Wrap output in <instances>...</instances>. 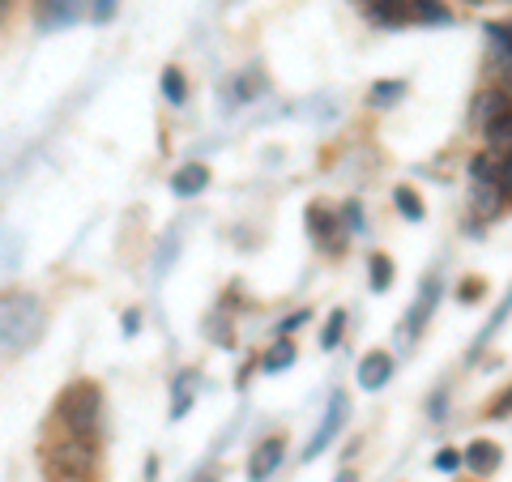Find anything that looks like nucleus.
I'll list each match as a JSON object with an SVG mask.
<instances>
[{
	"mask_svg": "<svg viewBox=\"0 0 512 482\" xmlns=\"http://www.w3.org/2000/svg\"><path fill=\"white\" fill-rule=\"evenodd\" d=\"M43 329H47V308L35 295L26 291L0 295V359L26 355L43 337Z\"/></svg>",
	"mask_w": 512,
	"mask_h": 482,
	"instance_id": "f257e3e1",
	"label": "nucleus"
},
{
	"mask_svg": "<svg viewBox=\"0 0 512 482\" xmlns=\"http://www.w3.org/2000/svg\"><path fill=\"white\" fill-rule=\"evenodd\" d=\"M56 423L64 427V436H82V440L99 436V423H103V393H99V384H90V380L69 384V389L56 397Z\"/></svg>",
	"mask_w": 512,
	"mask_h": 482,
	"instance_id": "f03ea898",
	"label": "nucleus"
},
{
	"mask_svg": "<svg viewBox=\"0 0 512 482\" xmlns=\"http://www.w3.org/2000/svg\"><path fill=\"white\" fill-rule=\"evenodd\" d=\"M43 457H47V465H52V474L77 478V482H90L94 470H99V453H94V440H82V436L56 440Z\"/></svg>",
	"mask_w": 512,
	"mask_h": 482,
	"instance_id": "7ed1b4c3",
	"label": "nucleus"
},
{
	"mask_svg": "<svg viewBox=\"0 0 512 482\" xmlns=\"http://www.w3.org/2000/svg\"><path fill=\"white\" fill-rule=\"evenodd\" d=\"M342 423H346V393H333V397H329V414H325V423L316 427V436H312V444H308V448H303V457L312 461V457L325 453V448L333 444V436L342 431Z\"/></svg>",
	"mask_w": 512,
	"mask_h": 482,
	"instance_id": "20e7f679",
	"label": "nucleus"
},
{
	"mask_svg": "<svg viewBox=\"0 0 512 482\" xmlns=\"http://www.w3.org/2000/svg\"><path fill=\"white\" fill-rule=\"evenodd\" d=\"M82 13H86V0H39L35 22H39V30H60V26L77 22Z\"/></svg>",
	"mask_w": 512,
	"mask_h": 482,
	"instance_id": "39448f33",
	"label": "nucleus"
},
{
	"mask_svg": "<svg viewBox=\"0 0 512 482\" xmlns=\"http://www.w3.org/2000/svg\"><path fill=\"white\" fill-rule=\"evenodd\" d=\"M282 457H286V440H282V436L261 440V444H256V453L248 457V478H252V482H265V478L282 465Z\"/></svg>",
	"mask_w": 512,
	"mask_h": 482,
	"instance_id": "423d86ee",
	"label": "nucleus"
},
{
	"mask_svg": "<svg viewBox=\"0 0 512 482\" xmlns=\"http://www.w3.org/2000/svg\"><path fill=\"white\" fill-rule=\"evenodd\" d=\"M308 231H312V239H316L320 248L329 244L333 252L342 248V235H346V231L338 227V218H333V210H325L320 201H316V205H308Z\"/></svg>",
	"mask_w": 512,
	"mask_h": 482,
	"instance_id": "0eeeda50",
	"label": "nucleus"
},
{
	"mask_svg": "<svg viewBox=\"0 0 512 482\" xmlns=\"http://www.w3.org/2000/svg\"><path fill=\"white\" fill-rule=\"evenodd\" d=\"M393 376V355L389 350H372V355L359 359V384L363 389H384Z\"/></svg>",
	"mask_w": 512,
	"mask_h": 482,
	"instance_id": "6e6552de",
	"label": "nucleus"
},
{
	"mask_svg": "<svg viewBox=\"0 0 512 482\" xmlns=\"http://www.w3.org/2000/svg\"><path fill=\"white\" fill-rule=\"evenodd\" d=\"M363 13L372 18L376 26H406L410 22V9L406 0H359Z\"/></svg>",
	"mask_w": 512,
	"mask_h": 482,
	"instance_id": "1a4fd4ad",
	"label": "nucleus"
},
{
	"mask_svg": "<svg viewBox=\"0 0 512 482\" xmlns=\"http://www.w3.org/2000/svg\"><path fill=\"white\" fill-rule=\"evenodd\" d=\"M205 184H210V167H201V163H188L171 175L175 197H197V192H205Z\"/></svg>",
	"mask_w": 512,
	"mask_h": 482,
	"instance_id": "9d476101",
	"label": "nucleus"
},
{
	"mask_svg": "<svg viewBox=\"0 0 512 482\" xmlns=\"http://www.w3.org/2000/svg\"><path fill=\"white\" fill-rule=\"evenodd\" d=\"M483 137H487V150H495V154H508L512 150V107L483 124Z\"/></svg>",
	"mask_w": 512,
	"mask_h": 482,
	"instance_id": "9b49d317",
	"label": "nucleus"
},
{
	"mask_svg": "<svg viewBox=\"0 0 512 482\" xmlns=\"http://www.w3.org/2000/svg\"><path fill=\"white\" fill-rule=\"evenodd\" d=\"M461 461H466L474 474H495V465H500V448H495L491 440H474L466 453H461Z\"/></svg>",
	"mask_w": 512,
	"mask_h": 482,
	"instance_id": "f8f14e48",
	"label": "nucleus"
},
{
	"mask_svg": "<svg viewBox=\"0 0 512 482\" xmlns=\"http://www.w3.org/2000/svg\"><path fill=\"white\" fill-rule=\"evenodd\" d=\"M491 35V52H495V69L504 73V82L512 86V30L508 26H487Z\"/></svg>",
	"mask_w": 512,
	"mask_h": 482,
	"instance_id": "ddd939ff",
	"label": "nucleus"
},
{
	"mask_svg": "<svg viewBox=\"0 0 512 482\" xmlns=\"http://www.w3.org/2000/svg\"><path fill=\"white\" fill-rule=\"evenodd\" d=\"M406 9H410V22H427V26H444L453 18L440 0H406Z\"/></svg>",
	"mask_w": 512,
	"mask_h": 482,
	"instance_id": "4468645a",
	"label": "nucleus"
},
{
	"mask_svg": "<svg viewBox=\"0 0 512 482\" xmlns=\"http://www.w3.org/2000/svg\"><path fill=\"white\" fill-rule=\"evenodd\" d=\"M500 111H508V99H504V90H487V94H478V107H474V120L478 128H483L487 120H495Z\"/></svg>",
	"mask_w": 512,
	"mask_h": 482,
	"instance_id": "2eb2a0df",
	"label": "nucleus"
},
{
	"mask_svg": "<svg viewBox=\"0 0 512 482\" xmlns=\"http://www.w3.org/2000/svg\"><path fill=\"white\" fill-rule=\"evenodd\" d=\"M474 205H478V214H483V218L500 214V205H504L500 184H474Z\"/></svg>",
	"mask_w": 512,
	"mask_h": 482,
	"instance_id": "dca6fc26",
	"label": "nucleus"
},
{
	"mask_svg": "<svg viewBox=\"0 0 512 482\" xmlns=\"http://www.w3.org/2000/svg\"><path fill=\"white\" fill-rule=\"evenodd\" d=\"M500 158H504V154H495V150H483V154H478L474 163H470L474 184H495V180H500Z\"/></svg>",
	"mask_w": 512,
	"mask_h": 482,
	"instance_id": "f3484780",
	"label": "nucleus"
},
{
	"mask_svg": "<svg viewBox=\"0 0 512 482\" xmlns=\"http://www.w3.org/2000/svg\"><path fill=\"white\" fill-rule=\"evenodd\" d=\"M393 201H397V210H402L410 222L423 218V201H419V192H414L410 184H397V188H393Z\"/></svg>",
	"mask_w": 512,
	"mask_h": 482,
	"instance_id": "a211bd4d",
	"label": "nucleus"
},
{
	"mask_svg": "<svg viewBox=\"0 0 512 482\" xmlns=\"http://www.w3.org/2000/svg\"><path fill=\"white\" fill-rule=\"evenodd\" d=\"M367 269H372V291H389L393 286V261L384 252H376L372 261H367Z\"/></svg>",
	"mask_w": 512,
	"mask_h": 482,
	"instance_id": "6ab92c4d",
	"label": "nucleus"
},
{
	"mask_svg": "<svg viewBox=\"0 0 512 482\" xmlns=\"http://www.w3.org/2000/svg\"><path fill=\"white\" fill-rule=\"evenodd\" d=\"M291 363H295V342H278V346L261 359L265 372H282V367H291Z\"/></svg>",
	"mask_w": 512,
	"mask_h": 482,
	"instance_id": "aec40b11",
	"label": "nucleus"
},
{
	"mask_svg": "<svg viewBox=\"0 0 512 482\" xmlns=\"http://www.w3.org/2000/svg\"><path fill=\"white\" fill-rule=\"evenodd\" d=\"M163 94H167L171 103H184L188 99V86H184V73L180 69H167L163 73Z\"/></svg>",
	"mask_w": 512,
	"mask_h": 482,
	"instance_id": "412c9836",
	"label": "nucleus"
},
{
	"mask_svg": "<svg viewBox=\"0 0 512 482\" xmlns=\"http://www.w3.org/2000/svg\"><path fill=\"white\" fill-rule=\"evenodd\" d=\"M402 94H406L402 82H380V86L372 90V103H376V107H393L397 99H402Z\"/></svg>",
	"mask_w": 512,
	"mask_h": 482,
	"instance_id": "4be33fe9",
	"label": "nucleus"
},
{
	"mask_svg": "<svg viewBox=\"0 0 512 482\" xmlns=\"http://www.w3.org/2000/svg\"><path fill=\"white\" fill-rule=\"evenodd\" d=\"M342 329H346V312H333L325 337H320V350H333V346H338V342H342Z\"/></svg>",
	"mask_w": 512,
	"mask_h": 482,
	"instance_id": "5701e85b",
	"label": "nucleus"
},
{
	"mask_svg": "<svg viewBox=\"0 0 512 482\" xmlns=\"http://www.w3.org/2000/svg\"><path fill=\"white\" fill-rule=\"evenodd\" d=\"M86 9H90V18L107 26L111 18H116V9H120V0H86Z\"/></svg>",
	"mask_w": 512,
	"mask_h": 482,
	"instance_id": "b1692460",
	"label": "nucleus"
},
{
	"mask_svg": "<svg viewBox=\"0 0 512 482\" xmlns=\"http://www.w3.org/2000/svg\"><path fill=\"white\" fill-rule=\"evenodd\" d=\"M508 414H512V384H508V389H504L500 397H495V401H491L487 419H508Z\"/></svg>",
	"mask_w": 512,
	"mask_h": 482,
	"instance_id": "393cba45",
	"label": "nucleus"
},
{
	"mask_svg": "<svg viewBox=\"0 0 512 482\" xmlns=\"http://www.w3.org/2000/svg\"><path fill=\"white\" fill-rule=\"evenodd\" d=\"M188 406H192V393H188V384L180 380V384H175V406H171V419H184Z\"/></svg>",
	"mask_w": 512,
	"mask_h": 482,
	"instance_id": "a878e982",
	"label": "nucleus"
},
{
	"mask_svg": "<svg viewBox=\"0 0 512 482\" xmlns=\"http://www.w3.org/2000/svg\"><path fill=\"white\" fill-rule=\"evenodd\" d=\"M495 184H500L504 197H512V150L500 158V180H495Z\"/></svg>",
	"mask_w": 512,
	"mask_h": 482,
	"instance_id": "bb28decb",
	"label": "nucleus"
},
{
	"mask_svg": "<svg viewBox=\"0 0 512 482\" xmlns=\"http://www.w3.org/2000/svg\"><path fill=\"white\" fill-rule=\"evenodd\" d=\"M355 227H363V214H359L355 201H346L342 205V231H355Z\"/></svg>",
	"mask_w": 512,
	"mask_h": 482,
	"instance_id": "cd10ccee",
	"label": "nucleus"
},
{
	"mask_svg": "<svg viewBox=\"0 0 512 482\" xmlns=\"http://www.w3.org/2000/svg\"><path fill=\"white\" fill-rule=\"evenodd\" d=\"M457 465H461V453H457V448H444V453L436 457V470H457Z\"/></svg>",
	"mask_w": 512,
	"mask_h": 482,
	"instance_id": "c85d7f7f",
	"label": "nucleus"
},
{
	"mask_svg": "<svg viewBox=\"0 0 512 482\" xmlns=\"http://www.w3.org/2000/svg\"><path fill=\"white\" fill-rule=\"evenodd\" d=\"M478 295H483V286H478V282H470V286H461V299H466V303H474Z\"/></svg>",
	"mask_w": 512,
	"mask_h": 482,
	"instance_id": "c756f323",
	"label": "nucleus"
},
{
	"mask_svg": "<svg viewBox=\"0 0 512 482\" xmlns=\"http://www.w3.org/2000/svg\"><path fill=\"white\" fill-rule=\"evenodd\" d=\"M303 320H308V312H295L291 320H282V333H291V329H299V325H303Z\"/></svg>",
	"mask_w": 512,
	"mask_h": 482,
	"instance_id": "7c9ffc66",
	"label": "nucleus"
},
{
	"mask_svg": "<svg viewBox=\"0 0 512 482\" xmlns=\"http://www.w3.org/2000/svg\"><path fill=\"white\" fill-rule=\"evenodd\" d=\"M338 482H355V474H338Z\"/></svg>",
	"mask_w": 512,
	"mask_h": 482,
	"instance_id": "2f4dec72",
	"label": "nucleus"
},
{
	"mask_svg": "<svg viewBox=\"0 0 512 482\" xmlns=\"http://www.w3.org/2000/svg\"><path fill=\"white\" fill-rule=\"evenodd\" d=\"M5 9H9V0H0V18H5Z\"/></svg>",
	"mask_w": 512,
	"mask_h": 482,
	"instance_id": "473e14b6",
	"label": "nucleus"
},
{
	"mask_svg": "<svg viewBox=\"0 0 512 482\" xmlns=\"http://www.w3.org/2000/svg\"><path fill=\"white\" fill-rule=\"evenodd\" d=\"M470 5H483V0H470Z\"/></svg>",
	"mask_w": 512,
	"mask_h": 482,
	"instance_id": "72a5a7b5",
	"label": "nucleus"
}]
</instances>
